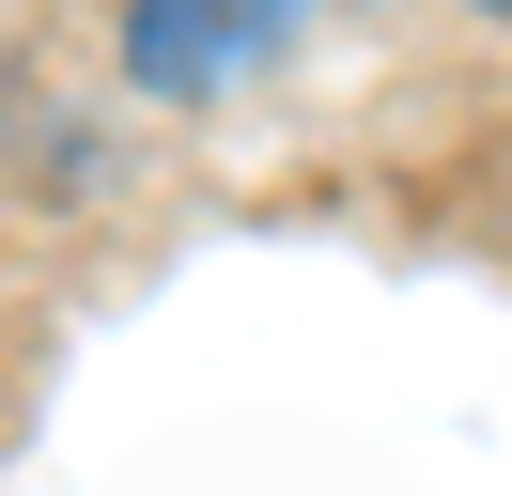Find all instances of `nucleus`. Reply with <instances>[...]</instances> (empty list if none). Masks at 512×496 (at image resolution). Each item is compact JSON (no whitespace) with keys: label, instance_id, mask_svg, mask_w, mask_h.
<instances>
[{"label":"nucleus","instance_id":"f257e3e1","mask_svg":"<svg viewBox=\"0 0 512 496\" xmlns=\"http://www.w3.org/2000/svg\"><path fill=\"white\" fill-rule=\"evenodd\" d=\"M295 31H311V0H125V78L156 109H202V93L264 78Z\"/></svg>","mask_w":512,"mask_h":496},{"label":"nucleus","instance_id":"f03ea898","mask_svg":"<svg viewBox=\"0 0 512 496\" xmlns=\"http://www.w3.org/2000/svg\"><path fill=\"white\" fill-rule=\"evenodd\" d=\"M466 16H497V31H512V0H466Z\"/></svg>","mask_w":512,"mask_h":496}]
</instances>
